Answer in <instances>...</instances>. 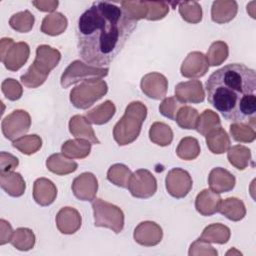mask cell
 Masks as SVG:
<instances>
[{
  "label": "cell",
  "instance_id": "cell-42",
  "mask_svg": "<svg viewBox=\"0 0 256 256\" xmlns=\"http://www.w3.org/2000/svg\"><path fill=\"white\" fill-rule=\"evenodd\" d=\"M229 56L228 45L223 41H216L212 43L207 52V61L209 66H219L223 64Z\"/></svg>",
  "mask_w": 256,
  "mask_h": 256
},
{
  "label": "cell",
  "instance_id": "cell-26",
  "mask_svg": "<svg viewBox=\"0 0 256 256\" xmlns=\"http://www.w3.org/2000/svg\"><path fill=\"white\" fill-rule=\"evenodd\" d=\"M218 212L224 215L227 219L238 222L244 219L246 216V207L242 200L235 197H230L221 201Z\"/></svg>",
  "mask_w": 256,
  "mask_h": 256
},
{
  "label": "cell",
  "instance_id": "cell-35",
  "mask_svg": "<svg viewBox=\"0 0 256 256\" xmlns=\"http://www.w3.org/2000/svg\"><path fill=\"white\" fill-rule=\"evenodd\" d=\"M36 238L32 230L28 228H18L14 231L13 237L11 239V244L17 250L29 251L35 246Z\"/></svg>",
  "mask_w": 256,
  "mask_h": 256
},
{
  "label": "cell",
  "instance_id": "cell-41",
  "mask_svg": "<svg viewBox=\"0 0 256 256\" xmlns=\"http://www.w3.org/2000/svg\"><path fill=\"white\" fill-rule=\"evenodd\" d=\"M34 23L35 18L28 10L14 14L9 20L10 27L20 33L30 32L34 26Z\"/></svg>",
  "mask_w": 256,
  "mask_h": 256
},
{
  "label": "cell",
  "instance_id": "cell-33",
  "mask_svg": "<svg viewBox=\"0 0 256 256\" xmlns=\"http://www.w3.org/2000/svg\"><path fill=\"white\" fill-rule=\"evenodd\" d=\"M200 152L199 141L194 137L183 138L176 149L177 156L185 161L195 160L200 155Z\"/></svg>",
  "mask_w": 256,
  "mask_h": 256
},
{
  "label": "cell",
  "instance_id": "cell-5",
  "mask_svg": "<svg viewBox=\"0 0 256 256\" xmlns=\"http://www.w3.org/2000/svg\"><path fill=\"white\" fill-rule=\"evenodd\" d=\"M107 92L108 85L104 80H86L73 88L70 93V101L75 108L85 110L103 98Z\"/></svg>",
  "mask_w": 256,
  "mask_h": 256
},
{
  "label": "cell",
  "instance_id": "cell-32",
  "mask_svg": "<svg viewBox=\"0 0 256 256\" xmlns=\"http://www.w3.org/2000/svg\"><path fill=\"white\" fill-rule=\"evenodd\" d=\"M150 140L159 146L165 147L173 141V131L169 125L163 122H155L149 130Z\"/></svg>",
  "mask_w": 256,
  "mask_h": 256
},
{
  "label": "cell",
  "instance_id": "cell-29",
  "mask_svg": "<svg viewBox=\"0 0 256 256\" xmlns=\"http://www.w3.org/2000/svg\"><path fill=\"white\" fill-rule=\"evenodd\" d=\"M206 143L209 150L213 154H223L228 151L231 145L230 138L227 132L222 128H218L206 136Z\"/></svg>",
  "mask_w": 256,
  "mask_h": 256
},
{
  "label": "cell",
  "instance_id": "cell-47",
  "mask_svg": "<svg viewBox=\"0 0 256 256\" xmlns=\"http://www.w3.org/2000/svg\"><path fill=\"white\" fill-rule=\"evenodd\" d=\"M189 255L194 256V255H210V256H217L218 252L216 249L213 248V246L210 245V243L202 241L200 239H197L194 243L191 244L190 250H189Z\"/></svg>",
  "mask_w": 256,
  "mask_h": 256
},
{
  "label": "cell",
  "instance_id": "cell-21",
  "mask_svg": "<svg viewBox=\"0 0 256 256\" xmlns=\"http://www.w3.org/2000/svg\"><path fill=\"white\" fill-rule=\"evenodd\" d=\"M238 12V4L233 0H218L213 2L211 9L212 21L217 24H225L235 18Z\"/></svg>",
  "mask_w": 256,
  "mask_h": 256
},
{
  "label": "cell",
  "instance_id": "cell-3",
  "mask_svg": "<svg viewBox=\"0 0 256 256\" xmlns=\"http://www.w3.org/2000/svg\"><path fill=\"white\" fill-rule=\"evenodd\" d=\"M147 112V107L139 101H134L127 106L123 117L113 129L114 140L119 146L129 145L139 137Z\"/></svg>",
  "mask_w": 256,
  "mask_h": 256
},
{
  "label": "cell",
  "instance_id": "cell-8",
  "mask_svg": "<svg viewBox=\"0 0 256 256\" xmlns=\"http://www.w3.org/2000/svg\"><path fill=\"white\" fill-rule=\"evenodd\" d=\"M109 73V68H98L87 65L80 60L73 61L61 76V86L64 89L86 80L102 79Z\"/></svg>",
  "mask_w": 256,
  "mask_h": 256
},
{
  "label": "cell",
  "instance_id": "cell-11",
  "mask_svg": "<svg viewBox=\"0 0 256 256\" xmlns=\"http://www.w3.org/2000/svg\"><path fill=\"white\" fill-rule=\"evenodd\" d=\"M165 183L168 193L176 199L186 197L193 186L192 177L186 170L181 168L170 170L166 176Z\"/></svg>",
  "mask_w": 256,
  "mask_h": 256
},
{
  "label": "cell",
  "instance_id": "cell-2",
  "mask_svg": "<svg viewBox=\"0 0 256 256\" xmlns=\"http://www.w3.org/2000/svg\"><path fill=\"white\" fill-rule=\"evenodd\" d=\"M208 102L227 121L256 127V72L243 64H228L206 81Z\"/></svg>",
  "mask_w": 256,
  "mask_h": 256
},
{
  "label": "cell",
  "instance_id": "cell-28",
  "mask_svg": "<svg viewBox=\"0 0 256 256\" xmlns=\"http://www.w3.org/2000/svg\"><path fill=\"white\" fill-rule=\"evenodd\" d=\"M116 113V107L112 101H105L96 108L86 113V119L91 124L103 125L108 123Z\"/></svg>",
  "mask_w": 256,
  "mask_h": 256
},
{
  "label": "cell",
  "instance_id": "cell-19",
  "mask_svg": "<svg viewBox=\"0 0 256 256\" xmlns=\"http://www.w3.org/2000/svg\"><path fill=\"white\" fill-rule=\"evenodd\" d=\"M57 188L55 184L46 178H39L34 182L33 198L40 206H49L56 200Z\"/></svg>",
  "mask_w": 256,
  "mask_h": 256
},
{
  "label": "cell",
  "instance_id": "cell-40",
  "mask_svg": "<svg viewBox=\"0 0 256 256\" xmlns=\"http://www.w3.org/2000/svg\"><path fill=\"white\" fill-rule=\"evenodd\" d=\"M199 116L200 115L195 108L185 105L182 108H180V110L178 111L175 121L177 122L180 128L192 130V129H196Z\"/></svg>",
  "mask_w": 256,
  "mask_h": 256
},
{
  "label": "cell",
  "instance_id": "cell-23",
  "mask_svg": "<svg viewBox=\"0 0 256 256\" xmlns=\"http://www.w3.org/2000/svg\"><path fill=\"white\" fill-rule=\"evenodd\" d=\"M0 185L2 189L12 197H20L26 190L25 180L21 174L16 172L0 173Z\"/></svg>",
  "mask_w": 256,
  "mask_h": 256
},
{
  "label": "cell",
  "instance_id": "cell-18",
  "mask_svg": "<svg viewBox=\"0 0 256 256\" xmlns=\"http://www.w3.org/2000/svg\"><path fill=\"white\" fill-rule=\"evenodd\" d=\"M210 189L215 193H227L234 189L236 179L232 173L224 168H214L208 178Z\"/></svg>",
  "mask_w": 256,
  "mask_h": 256
},
{
  "label": "cell",
  "instance_id": "cell-13",
  "mask_svg": "<svg viewBox=\"0 0 256 256\" xmlns=\"http://www.w3.org/2000/svg\"><path fill=\"white\" fill-rule=\"evenodd\" d=\"M163 238L162 228L155 222H141L134 231V240L141 246L152 247L158 245Z\"/></svg>",
  "mask_w": 256,
  "mask_h": 256
},
{
  "label": "cell",
  "instance_id": "cell-39",
  "mask_svg": "<svg viewBox=\"0 0 256 256\" xmlns=\"http://www.w3.org/2000/svg\"><path fill=\"white\" fill-rule=\"evenodd\" d=\"M121 6L124 14L132 21L137 22L147 17L148 7L146 1H122Z\"/></svg>",
  "mask_w": 256,
  "mask_h": 256
},
{
  "label": "cell",
  "instance_id": "cell-4",
  "mask_svg": "<svg viewBox=\"0 0 256 256\" xmlns=\"http://www.w3.org/2000/svg\"><path fill=\"white\" fill-rule=\"evenodd\" d=\"M61 53L48 45H40L36 49V58L27 72L21 76V82L27 88H38L45 83L50 72L59 64Z\"/></svg>",
  "mask_w": 256,
  "mask_h": 256
},
{
  "label": "cell",
  "instance_id": "cell-12",
  "mask_svg": "<svg viewBox=\"0 0 256 256\" xmlns=\"http://www.w3.org/2000/svg\"><path fill=\"white\" fill-rule=\"evenodd\" d=\"M72 191L75 197L81 201H93L98 191V180L90 172H85L76 177L72 183Z\"/></svg>",
  "mask_w": 256,
  "mask_h": 256
},
{
  "label": "cell",
  "instance_id": "cell-17",
  "mask_svg": "<svg viewBox=\"0 0 256 256\" xmlns=\"http://www.w3.org/2000/svg\"><path fill=\"white\" fill-rule=\"evenodd\" d=\"M56 225L62 234L72 235L81 228L82 217L76 209L64 207L56 216Z\"/></svg>",
  "mask_w": 256,
  "mask_h": 256
},
{
  "label": "cell",
  "instance_id": "cell-50",
  "mask_svg": "<svg viewBox=\"0 0 256 256\" xmlns=\"http://www.w3.org/2000/svg\"><path fill=\"white\" fill-rule=\"evenodd\" d=\"M32 4L39 10L42 12H54L58 5H59V1L57 0H46V1H33Z\"/></svg>",
  "mask_w": 256,
  "mask_h": 256
},
{
  "label": "cell",
  "instance_id": "cell-20",
  "mask_svg": "<svg viewBox=\"0 0 256 256\" xmlns=\"http://www.w3.org/2000/svg\"><path fill=\"white\" fill-rule=\"evenodd\" d=\"M222 199L218 193L211 189H205L200 192L195 200V208L202 216H212L219 211Z\"/></svg>",
  "mask_w": 256,
  "mask_h": 256
},
{
  "label": "cell",
  "instance_id": "cell-15",
  "mask_svg": "<svg viewBox=\"0 0 256 256\" xmlns=\"http://www.w3.org/2000/svg\"><path fill=\"white\" fill-rule=\"evenodd\" d=\"M175 97L184 104L202 103L205 100V91L202 82L199 80H190L177 84L175 87Z\"/></svg>",
  "mask_w": 256,
  "mask_h": 256
},
{
  "label": "cell",
  "instance_id": "cell-34",
  "mask_svg": "<svg viewBox=\"0 0 256 256\" xmlns=\"http://www.w3.org/2000/svg\"><path fill=\"white\" fill-rule=\"evenodd\" d=\"M221 127V121L217 113L212 110H205L200 116L196 126V130L199 134L206 137L212 131Z\"/></svg>",
  "mask_w": 256,
  "mask_h": 256
},
{
  "label": "cell",
  "instance_id": "cell-24",
  "mask_svg": "<svg viewBox=\"0 0 256 256\" xmlns=\"http://www.w3.org/2000/svg\"><path fill=\"white\" fill-rule=\"evenodd\" d=\"M46 166L49 171L59 176L71 174L78 168V164L73 161V159H70L60 153L51 155L46 161Z\"/></svg>",
  "mask_w": 256,
  "mask_h": 256
},
{
  "label": "cell",
  "instance_id": "cell-30",
  "mask_svg": "<svg viewBox=\"0 0 256 256\" xmlns=\"http://www.w3.org/2000/svg\"><path fill=\"white\" fill-rule=\"evenodd\" d=\"M231 237L230 229L220 223L211 224L207 226L202 235L200 236V240L208 242V243H217V244H226Z\"/></svg>",
  "mask_w": 256,
  "mask_h": 256
},
{
  "label": "cell",
  "instance_id": "cell-45",
  "mask_svg": "<svg viewBox=\"0 0 256 256\" xmlns=\"http://www.w3.org/2000/svg\"><path fill=\"white\" fill-rule=\"evenodd\" d=\"M1 89L4 96L10 101H17L23 95V88L21 84L12 78L5 79L2 82Z\"/></svg>",
  "mask_w": 256,
  "mask_h": 256
},
{
  "label": "cell",
  "instance_id": "cell-49",
  "mask_svg": "<svg viewBox=\"0 0 256 256\" xmlns=\"http://www.w3.org/2000/svg\"><path fill=\"white\" fill-rule=\"evenodd\" d=\"M13 229L9 222L4 219L0 220V245H5L8 242H11L13 237Z\"/></svg>",
  "mask_w": 256,
  "mask_h": 256
},
{
  "label": "cell",
  "instance_id": "cell-10",
  "mask_svg": "<svg viewBox=\"0 0 256 256\" xmlns=\"http://www.w3.org/2000/svg\"><path fill=\"white\" fill-rule=\"evenodd\" d=\"M128 190L135 198H150L157 191V180L150 171L146 169L137 170L130 178Z\"/></svg>",
  "mask_w": 256,
  "mask_h": 256
},
{
  "label": "cell",
  "instance_id": "cell-22",
  "mask_svg": "<svg viewBox=\"0 0 256 256\" xmlns=\"http://www.w3.org/2000/svg\"><path fill=\"white\" fill-rule=\"evenodd\" d=\"M86 117L75 115L70 119L69 130L75 138L86 139L92 144H100L99 139L96 137L95 132Z\"/></svg>",
  "mask_w": 256,
  "mask_h": 256
},
{
  "label": "cell",
  "instance_id": "cell-36",
  "mask_svg": "<svg viewBox=\"0 0 256 256\" xmlns=\"http://www.w3.org/2000/svg\"><path fill=\"white\" fill-rule=\"evenodd\" d=\"M131 170L124 164H114L107 172V179L114 185L121 188H128L130 178L132 176Z\"/></svg>",
  "mask_w": 256,
  "mask_h": 256
},
{
  "label": "cell",
  "instance_id": "cell-14",
  "mask_svg": "<svg viewBox=\"0 0 256 256\" xmlns=\"http://www.w3.org/2000/svg\"><path fill=\"white\" fill-rule=\"evenodd\" d=\"M141 90L148 98L154 100L163 99L167 94L168 80L160 73H149L141 80Z\"/></svg>",
  "mask_w": 256,
  "mask_h": 256
},
{
  "label": "cell",
  "instance_id": "cell-6",
  "mask_svg": "<svg viewBox=\"0 0 256 256\" xmlns=\"http://www.w3.org/2000/svg\"><path fill=\"white\" fill-rule=\"evenodd\" d=\"M94 223L96 227H104L119 234L124 228V213L116 205L95 198L92 202Z\"/></svg>",
  "mask_w": 256,
  "mask_h": 256
},
{
  "label": "cell",
  "instance_id": "cell-27",
  "mask_svg": "<svg viewBox=\"0 0 256 256\" xmlns=\"http://www.w3.org/2000/svg\"><path fill=\"white\" fill-rule=\"evenodd\" d=\"M68 26L67 18L59 12L47 15L41 25V32L49 36H58L65 32Z\"/></svg>",
  "mask_w": 256,
  "mask_h": 256
},
{
  "label": "cell",
  "instance_id": "cell-43",
  "mask_svg": "<svg viewBox=\"0 0 256 256\" xmlns=\"http://www.w3.org/2000/svg\"><path fill=\"white\" fill-rule=\"evenodd\" d=\"M230 133L239 143H252L256 138L255 128L246 123H233L230 126Z\"/></svg>",
  "mask_w": 256,
  "mask_h": 256
},
{
  "label": "cell",
  "instance_id": "cell-46",
  "mask_svg": "<svg viewBox=\"0 0 256 256\" xmlns=\"http://www.w3.org/2000/svg\"><path fill=\"white\" fill-rule=\"evenodd\" d=\"M148 7V14L146 19L150 21L161 20L166 17L169 13V3L166 2H155V1H146Z\"/></svg>",
  "mask_w": 256,
  "mask_h": 256
},
{
  "label": "cell",
  "instance_id": "cell-38",
  "mask_svg": "<svg viewBox=\"0 0 256 256\" xmlns=\"http://www.w3.org/2000/svg\"><path fill=\"white\" fill-rule=\"evenodd\" d=\"M179 13L184 21L190 24H197L202 20V7L196 1H185L179 4Z\"/></svg>",
  "mask_w": 256,
  "mask_h": 256
},
{
  "label": "cell",
  "instance_id": "cell-1",
  "mask_svg": "<svg viewBox=\"0 0 256 256\" xmlns=\"http://www.w3.org/2000/svg\"><path fill=\"white\" fill-rule=\"evenodd\" d=\"M137 27L119 6L97 1L79 18L78 52L83 61L98 68L108 67L122 51Z\"/></svg>",
  "mask_w": 256,
  "mask_h": 256
},
{
  "label": "cell",
  "instance_id": "cell-7",
  "mask_svg": "<svg viewBox=\"0 0 256 256\" xmlns=\"http://www.w3.org/2000/svg\"><path fill=\"white\" fill-rule=\"evenodd\" d=\"M30 56L29 45L25 42L15 43L11 38L0 41V59L6 69L16 72L21 69Z\"/></svg>",
  "mask_w": 256,
  "mask_h": 256
},
{
  "label": "cell",
  "instance_id": "cell-48",
  "mask_svg": "<svg viewBox=\"0 0 256 256\" xmlns=\"http://www.w3.org/2000/svg\"><path fill=\"white\" fill-rule=\"evenodd\" d=\"M19 160L16 156L7 153L1 152L0 153V173H10L14 172V170L18 167Z\"/></svg>",
  "mask_w": 256,
  "mask_h": 256
},
{
  "label": "cell",
  "instance_id": "cell-31",
  "mask_svg": "<svg viewBox=\"0 0 256 256\" xmlns=\"http://www.w3.org/2000/svg\"><path fill=\"white\" fill-rule=\"evenodd\" d=\"M228 160L238 170H245L251 161V150L243 145H235L228 149Z\"/></svg>",
  "mask_w": 256,
  "mask_h": 256
},
{
  "label": "cell",
  "instance_id": "cell-37",
  "mask_svg": "<svg viewBox=\"0 0 256 256\" xmlns=\"http://www.w3.org/2000/svg\"><path fill=\"white\" fill-rule=\"evenodd\" d=\"M12 146L25 155H32L41 149L42 139L35 134L22 136L13 141Z\"/></svg>",
  "mask_w": 256,
  "mask_h": 256
},
{
  "label": "cell",
  "instance_id": "cell-16",
  "mask_svg": "<svg viewBox=\"0 0 256 256\" xmlns=\"http://www.w3.org/2000/svg\"><path fill=\"white\" fill-rule=\"evenodd\" d=\"M209 63L202 52H191L188 54L181 66V74L186 78L203 77L209 70Z\"/></svg>",
  "mask_w": 256,
  "mask_h": 256
},
{
  "label": "cell",
  "instance_id": "cell-44",
  "mask_svg": "<svg viewBox=\"0 0 256 256\" xmlns=\"http://www.w3.org/2000/svg\"><path fill=\"white\" fill-rule=\"evenodd\" d=\"M183 106H185V104L179 101L176 97H168V98H165L160 104L159 111L161 115H163L164 117L175 121L178 111Z\"/></svg>",
  "mask_w": 256,
  "mask_h": 256
},
{
  "label": "cell",
  "instance_id": "cell-9",
  "mask_svg": "<svg viewBox=\"0 0 256 256\" xmlns=\"http://www.w3.org/2000/svg\"><path fill=\"white\" fill-rule=\"evenodd\" d=\"M31 127V117L25 110H15L2 121V132L6 139L15 141L25 135Z\"/></svg>",
  "mask_w": 256,
  "mask_h": 256
},
{
  "label": "cell",
  "instance_id": "cell-51",
  "mask_svg": "<svg viewBox=\"0 0 256 256\" xmlns=\"http://www.w3.org/2000/svg\"><path fill=\"white\" fill-rule=\"evenodd\" d=\"M230 254H232V255H242V253L239 252V251H237L235 248H232L230 251H228V252L226 253V255H230Z\"/></svg>",
  "mask_w": 256,
  "mask_h": 256
},
{
  "label": "cell",
  "instance_id": "cell-25",
  "mask_svg": "<svg viewBox=\"0 0 256 256\" xmlns=\"http://www.w3.org/2000/svg\"><path fill=\"white\" fill-rule=\"evenodd\" d=\"M92 143L86 139L76 138L66 141L61 148L62 154L70 159H84L91 152Z\"/></svg>",
  "mask_w": 256,
  "mask_h": 256
}]
</instances>
